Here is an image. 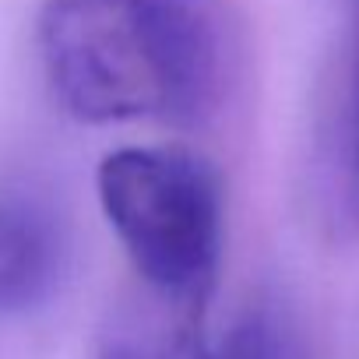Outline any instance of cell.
Returning a JSON list of instances; mask_svg holds the SVG:
<instances>
[{
    "label": "cell",
    "mask_w": 359,
    "mask_h": 359,
    "mask_svg": "<svg viewBox=\"0 0 359 359\" xmlns=\"http://www.w3.org/2000/svg\"><path fill=\"white\" fill-rule=\"evenodd\" d=\"M99 205L137 275L176 310L198 313L222 261V187L187 148H116L102 158Z\"/></svg>",
    "instance_id": "cell-2"
},
{
    "label": "cell",
    "mask_w": 359,
    "mask_h": 359,
    "mask_svg": "<svg viewBox=\"0 0 359 359\" xmlns=\"http://www.w3.org/2000/svg\"><path fill=\"white\" fill-rule=\"evenodd\" d=\"M102 359H215V352L191 324H180L176 331H123L106 345Z\"/></svg>",
    "instance_id": "cell-5"
},
{
    "label": "cell",
    "mask_w": 359,
    "mask_h": 359,
    "mask_svg": "<svg viewBox=\"0 0 359 359\" xmlns=\"http://www.w3.org/2000/svg\"><path fill=\"white\" fill-rule=\"evenodd\" d=\"M39 57L81 123H201L222 88L208 0H43Z\"/></svg>",
    "instance_id": "cell-1"
},
{
    "label": "cell",
    "mask_w": 359,
    "mask_h": 359,
    "mask_svg": "<svg viewBox=\"0 0 359 359\" xmlns=\"http://www.w3.org/2000/svg\"><path fill=\"white\" fill-rule=\"evenodd\" d=\"M341 180H345V208H348V219L359 226V39H355V50H352L348 92H345V123H341Z\"/></svg>",
    "instance_id": "cell-6"
},
{
    "label": "cell",
    "mask_w": 359,
    "mask_h": 359,
    "mask_svg": "<svg viewBox=\"0 0 359 359\" xmlns=\"http://www.w3.org/2000/svg\"><path fill=\"white\" fill-rule=\"evenodd\" d=\"M212 352L215 359H306L292 317L275 303L247 306L229 327L226 341Z\"/></svg>",
    "instance_id": "cell-4"
},
{
    "label": "cell",
    "mask_w": 359,
    "mask_h": 359,
    "mask_svg": "<svg viewBox=\"0 0 359 359\" xmlns=\"http://www.w3.org/2000/svg\"><path fill=\"white\" fill-rule=\"evenodd\" d=\"M67 229L46 201L0 194V317L46 306L67 275Z\"/></svg>",
    "instance_id": "cell-3"
}]
</instances>
